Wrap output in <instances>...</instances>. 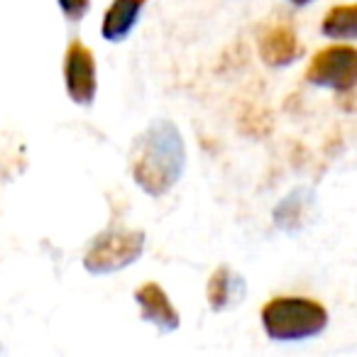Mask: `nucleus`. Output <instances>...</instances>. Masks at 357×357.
I'll list each match as a JSON object with an SVG mask.
<instances>
[{"label":"nucleus","mask_w":357,"mask_h":357,"mask_svg":"<svg viewBox=\"0 0 357 357\" xmlns=\"http://www.w3.org/2000/svg\"><path fill=\"white\" fill-rule=\"evenodd\" d=\"M184 169L186 144L174 123L157 120L135 139L130 152V174L147 196H167L178 184Z\"/></svg>","instance_id":"f257e3e1"},{"label":"nucleus","mask_w":357,"mask_h":357,"mask_svg":"<svg viewBox=\"0 0 357 357\" xmlns=\"http://www.w3.org/2000/svg\"><path fill=\"white\" fill-rule=\"evenodd\" d=\"M267 337L277 342L308 340L326 331L328 311L308 296H277L259 311Z\"/></svg>","instance_id":"f03ea898"},{"label":"nucleus","mask_w":357,"mask_h":357,"mask_svg":"<svg viewBox=\"0 0 357 357\" xmlns=\"http://www.w3.org/2000/svg\"><path fill=\"white\" fill-rule=\"evenodd\" d=\"M144 252L142 230H105L93 238L84 255V267L89 274H113L135 264Z\"/></svg>","instance_id":"7ed1b4c3"},{"label":"nucleus","mask_w":357,"mask_h":357,"mask_svg":"<svg viewBox=\"0 0 357 357\" xmlns=\"http://www.w3.org/2000/svg\"><path fill=\"white\" fill-rule=\"evenodd\" d=\"M306 81L340 93L352 91L357 86V50L350 45H331L316 52L306 69Z\"/></svg>","instance_id":"20e7f679"},{"label":"nucleus","mask_w":357,"mask_h":357,"mask_svg":"<svg viewBox=\"0 0 357 357\" xmlns=\"http://www.w3.org/2000/svg\"><path fill=\"white\" fill-rule=\"evenodd\" d=\"M64 86H66V96L76 105L89 108L96 100V91H98L96 56L81 40L71 42L64 54Z\"/></svg>","instance_id":"39448f33"},{"label":"nucleus","mask_w":357,"mask_h":357,"mask_svg":"<svg viewBox=\"0 0 357 357\" xmlns=\"http://www.w3.org/2000/svg\"><path fill=\"white\" fill-rule=\"evenodd\" d=\"M135 301L139 306V316L144 323L154 326L159 333H174L181 326L176 306L169 301L167 291L157 282H147L135 291Z\"/></svg>","instance_id":"423d86ee"},{"label":"nucleus","mask_w":357,"mask_h":357,"mask_svg":"<svg viewBox=\"0 0 357 357\" xmlns=\"http://www.w3.org/2000/svg\"><path fill=\"white\" fill-rule=\"evenodd\" d=\"M259 56L267 66L282 69L289 66L303 54V47L298 42L296 32L289 25H272L259 35Z\"/></svg>","instance_id":"0eeeda50"},{"label":"nucleus","mask_w":357,"mask_h":357,"mask_svg":"<svg viewBox=\"0 0 357 357\" xmlns=\"http://www.w3.org/2000/svg\"><path fill=\"white\" fill-rule=\"evenodd\" d=\"M147 0H113L108 6L103 15V22H100V35H103L105 42H118L128 40L130 32L135 30V25L139 22V15H142Z\"/></svg>","instance_id":"6e6552de"},{"label":"nucleus","mask_w":357,"mask_h":357,"mask_svg":"<svg viewBox=\"0 0 357 357\" xmlns=\"http://www.w3.org/2000/svg\"><path fill=\"white\" fill-rule=\"evenodd\" d=\"M245 296V282L230 267H218L208 279L206 298H208L211 311H228L230 306L240 303Z\"/></svg>","instance_id":"1a4fd4ad"},{"label":"nucleus","mask_w":357,"mask_h":357,"mask_svg":"<svg viewBox=\"0 0 357 357\" xmlns=\"http://www.w3.org/2000/svg\"><path fill=\"white\" fill-rule=\"evenodd\" d=\"M321 32L331 40H357V3L331 8L321 22Z\"/></svg>","instance_id":"9d476101"},{"label":"nucleus","mask_w":357,"mask_h":357,"mask_svg":"<svg viewBox=\"0 0 357 357\" xmlns=\"http://www.w3.org/2000/svg\"><path fill=\"white\" fill-rule=\"evenodd\" d=\"M56 3H59L61 15L69 22H81L91 10V0H56Z\"/></svg>","instance_id":"9b49d317"},{"label":"nucleus","mask_w":357,"mask_h":357,"mask_svg":"<svg viewBox=\"0 0 357 357\" xmlns=\"http://www.w3.org/2000/svg\"><path fill=\"white\" fill-rule=\"evenodd\" d=\"M291 6H298V8H303V6H308V3H313V0H289Z\"/></svg>","instance_id":"f8f14e48"}]
</instances>
